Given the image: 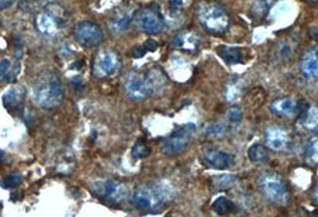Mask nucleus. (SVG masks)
Masks as SVG:
<instances>
[{"label":"nucleus","mask_w":318,"mask_h":217,"mask_svg":"<svg viewBox=\"0 0 318 217\" xmlns=\"http://www.w3.org/2000/svg\"><path fill=\"white\" fill-rule=\"evenodd\" d=\"M32 99L38 106L51 109L60 106L64 100L63 83L58 74L50 71L41 73L32 85Z\"/></svg>","instance_id":"nucleus-1"},{"label":"nucleus","mask_w":318,"mask_h":217,"mask_svg":"<svg viewBox=\"0 0 318 217\" xmlns=\"http://www.w3.org/2000/svg\"><path fill=\"white\" fill-rule=\"evenodd\" d=\"M165 78L157 70H152L148 73L131 71L126 76L123 89L126 96L132 101H142L154 93V90L164 84Z\"/></svg>","instance_id":"nucleus-2"},{"label":"nucleus","mask_w":318,"mask_h":217,"mask_svg":"<svg viewBox=\"0 0 318 217\" xmlns=\"http://www.w3.org/2000/svg\"><path fill=\"white\" fill-rule=\"evenodd\" d=\"M197 18L201 25L214 35L224 34L231 25V19L225 9L213 2H202L199 4Z\"/></svg>","instance_id":"nucleus-3"},{"label":"nucleus","mask_w":318,"mask_h":217,"mask_svg":"<svg viewBox=\"0 0 318 217\" xmlns=\"http://www.w3.org/2000/svg\"><path fill=\"white\" fill-rule=\"evenodd\" d=\"M66 11L58 4L47 5L35 17V27L43 36H57L66 28Z\"/></svg>","instance_id":"nucleus-4"},{"label":"nucleus","mask_w":318,"mask_h":217,"mask_svg":"<svg viewBox=\"0 0 318 217\" xmlns=\"http://www.w3.org/2000/svg\"><path fill=\"white\" fill-rule=\"evenodd\" d=\"M257 183L259 191L269 202L277 205H286L290 202V191L280 174L275 171H264L258 177Z\"/></svg>","instance_id":"nucleus-5"},{"label":"nucleus","mask_w":318,"mask_h":217,"mask_svg":"<svg viewBox=\"0 0 318 217\" xmlns=\"http://www.w3.org/2000/svg\"><path fill=\"white\" fill-rule=\"evenodd\" d=\"M122 66L121 56L112 48L97 51L92 60V73L97 78H109L119 73Z\"/></svg>","instance_id":"nucleus-6"},{"label":"nucleus","mask_w":318,"mask_h":217,"mask_svg":"<svg viewBox=\"0 0 318 217\" xmlns=\"http://www.w3.org/2000/svg\"><path fill=\"white\" fill-rule=\"evenodd\" d=\"M169 197L168 190L161 184H150L139 187L133 196V202L139 209L153 210L162 206Z\"/></svg>","instance_id":"nucleus-7"},{"label":"nucleus","mask_w":318,"mask_h":217,"mask_svg":"<svg viewBox=\"0 0 318 217\" xmlns=\"http://www.w3.org/2000/svg\"><path fill=\"white\" fill-rule=\"evenodd\" d=\"M135 22L146 34H158L164 28V18L157 4H150L136 12Z\"/></svg>","instance_id":"nucleus-8"},{"label":"nucleus","mask_w":318,"mask_h":217,"mask_svg":"<svg viewBox=\"0 0 318 217\" xmlns=\"http://www.w3.org/2000/svg\"><path fill=\"white\" fill-rule=\"evenodd\" d=\"M95 196L98 197L99 199L109 200L112 203H121L126 200L128 196V189L125 184L120 183L118 180H98L92 184L91 186Z\"/></svg>","instance_id":"nucleus-9"},{"label":"nucleus","mask_w":318,"mask_h":217,"mask_svg":"<svg viewBox=\"0 0 318 217\" xmlns=\"http://www.w3.org/2000/svg\"><path fill=\"white\" fill-rule=\"evenodd\" d=\"M195 131V125L187 124L170 135L162 144V153L167 156H176L186 150L189 144L191 135Z\"/></svg>","instance_id":"nucleus-10"},{"label":"nucleus","mask_w":318,"mask_h":217,"mask_svg":"<svg viewBox=\"0 0 318 217\" xmlns=\"http://www.w3.org/2000/svg\"><path fill=\"white\" fill-rule=\"evenodd\" d=\"M73 34L78 44L87 48L97 47L103 41L102 29L93 22H80L74 28Z\"/></svg>","instance_id":"nucleus-11"},{"label":"nucleus","mask_w":318,"mask_h":217,"mask_svg":"<svg viewBox=\"0 0 318 217\" xmlns=\"http://www.w3.org/2000/svg\"><path fill=\"white\" fill-rule=\"evenodd\" d=\"M266 143L272 150L284 151L290 147L291 136L281 126L272 125L266 129Z\"/></svg>","instance_id":"nucleus-12"},{"label":"nucleus","mask_w":318,"mask_h":217,"mask_svg":"<svg viewBox=\"0 0 318 217\" xmlns=\"http://www.w3.org/2000/svg\"><path fill=\"white\" fill-rule=\"evenodd\" d=\"M233 155L220 150H209L203 154L202 162L210 169H226L233 163Z\"/></svg>","instance_id":"nucleus-13"},{"label":"nucleus","mask_w":318,"mask_h":217,"mask_svg":"<svg viewBox=\"0 0 318 217\" xmlns=\"http://www.w3.org/2000/svg\"><path fill=\"white\" fill-rule=\"evenodd\" d=\"M133 12L131 10L122 8L116 10L115 12L112 15V17L109 19V29L113 34L118 35L121 34V32L126 31L131 25L132 21H133Z\"/></svg>","instance_id":"nucleus-14"},{"label":"nucleus","mask_w":318,"mask_h":217,"mask_svg":"<svg viewBox=\"0 0 318 217\" xmlns=\"http://www.w3.org/2000/svg\"><path fill=\"white\" fill-rule=\"evenodd\" d=\"M300 71L306 78H318V46L311 47L300 59Z\"/></svg>","instance_id":"nucleus-15"},{"label":"nucleus","mask_w":318,"mask_h":217,"mask_svg":"<svg viewBox=\"0 0 318 217\" xmlns=\"http://www.w3.org/2000/svg\"><path fill=\"white\" fill-rule=\"evenodd\" d=\"M299 105L294 101L291 97H281V99L274 100L269 106V109L274 115L279 118H284V116H290L297 113Z\"/></svg>","instance_id":"nucleus-16"},{"label":"nucleus","mask_w":318,"mask_h":217,"mask_svg":"<svg viewBox=\"0 0 318 217\" xmlns=\"http://www.w3.org/2000/svg\"><path fill=\"white\" fill-rule=\"evenodd\" d=\"M25 97V89L23 86H12L3 96V102H4L5 108L9 112L14 113L21 111Z\"/></svg>","instance_id":"nucleus-17"},{"label":"nucleus","mask_w":318,"mask_h":217,"mask_svg":"<svg viewBox=\"0 0 318 217\" xmlns=\"http://www.w3.org/2000/svg\"><path fill=\"white\" fill-rule=\"evenodd\" d=\"M200 44V36L195 32H188L183 31L180 34L175 35L171 45L174 47L181 48L184 51H195Z\"/></svg>","instance_id":"nucleus-18"},{"label":"nucleus","mask_w":318,"mask_h":217,"mask_svg":"<svg viewBox=\"0 0 318 217\" xmlns=\"http://www.w3.org/2000/svg\"><path fill=\"white\" fill-rule=\"evenodd\" d=\"M19 73V64L17 61L3 59L0 61V80L3 83H14Z\"/></svg>","instance_id":"nucleus-19"},{"label":"nucleus","mask_w":318,"mask_h":217,"mask_svg":"<svg viewBox=\"0 0 318 217\" xmlns=\"http://www.w3.org/2000/svg\"><path fill=\"white\" fill-rule=\"evenodd\" d=\"M299 124L307 131H313L318 128V106L307 107L303 109L299 116Z\"/></svg>","instance_id":"nucleus-20"},{"label":"nucleus","mask_w":318,"mask_h":217,"mask_svg":"<svg viewBox=\"0 0 318 217\" xmlns=\"http://www.w3.org/2000/svg\"><path fill=\"white\" fill-rule=\"evenodd\" d=\"M304 156L310 166L318 168V134L306 141L304 145Z\"/></svg>","instance_id":"nucleus-21"},{"label":"nucleus","mask_w":318,"mask_h":217,"mask_svg":"<svg viewBox=\"0 0 318 217\" xmlns=\"http://www.w3.org/2000/svg\"><path fill=\"white\" fill-rule=\"evenodd\" d=\"M217 54L225 61L227 65H235L242 61V52L239 48L230 46L217 47Z\"/></svg>","instance_id":"nucleus-22"},{"label":"nucleus","mask_w":318,"mask_h":217,"mask_svg":"<svg viewBox=\"0 0 318 217\" xmlns=\"http://www.w3.org/2000/svg\"><path fill=\"white\" fill-rule=\"evenodd\" d=\"M248 156L252 163L262 164L268 161V151L262 144H254L248 150Z\"/></svg>","instance_id":"nucleus-23"},{"label":"nucleus","mask_w":318,"mask_h":217,"mask_svg":"<svg viewBox=\"0 0 318 217\" xmlns=\"http://www.w3.org/2000/svg\"><path fill=\"white\" fill-rule=\"evenodd\" d=\"M212 208L218 215H227L235 210V204L231 200L227 199L226 197H219L214 200Z\"/></svg>","instance_id":"nucleus-24"},{"label":"nucleus","mask_w":318,"mask_h":217,"mask_svg":"<svg viewBox=\"0 0 318 217\" xmlns=\"http://www.w3.org/2000/svg\"><path fill=\"white\" fill-rule=\"evenodd\" d=\"M151 153V149L146 144L144 139H139L138 142L134 144V147L132 149V156L135 160H141V158L147 157Z\"/></svg>","instance_id":"nucleus-25"},{"label":"nucleus","mask_w":318,"mask_h":217,"mask_svg":"<svg viewBox=\"0 0 318 217\" xmlns=\"http://www.w3.org/2000/svg\"><path fill=\"white\" fill-rule=\"evenodd\" d=\"M292 52H293V45L288 44V42H282L278 48L277 54L280 59H288L292 56Z\"/></svg>","instance_id":"nucleus-26"},{"label":"nucleus","mask_w":318,"mask_h":217,"mask_svg":"<svg viewBox=\"0 0 318 217\" xmlns=\"http://www.w3.org/2000/svg\"><path fill=\"white\" fill-rule=\"evenodd\" d=\"M22 183V177L19 174H11V176L6 177L4 180L2 181V185L5 187V189H9V187H17L18 185H21Z\"/></svg>","instance_id":"nucleus-27"},{"label":"nucleus","mask_w":318,"mask_h":217,"mask_svg":"<svg viewBox=\"0 0 318 217\" xmlns=\"http://www.w3.org/2000/svg\"><path fill=\"white\" fill-rule=\"evenodd\" d=\"M252 12L257 16V17H263V16L268 12V4L264 0H258L257 3L252 8Z\"/></svg>","instance_id":"nucleus-28"},{"label":"nucleus","mask_w":318,"mask_h":217,"mask_svg":"<svg viewBox=\"0 0 318 217\" xmlns=\"http://www.w3.org/2000/svg\"><path fill=\"white\" fill-rule=\"evenodd\" d=\"M241 118L242 112L238 107H232V108L229 109V112H227V119L231 122H233V124H238V122L241 121Z\"/></svg>","instance_id":"nucleus-29"},{"label":"nucleus","mask_w":318,"mask_h":217,"mask_svg":"<svg viewBox=\"0 0 318 217\" xmlns=\"http://www.w3.org/2000/svg\"><path fill=\"white\" fill-rule=\"evenodd\" d=\"M144 47H145V50L147 51V52H154L158 48V42L154 41V40H152V38H150V40H147V41L145 42Z\"/></svg>","instance_id":"nucleus-30"},{"label":"nucleus","mask_w":318,"mask_h":217,"mask_svg":"<svg viewBox=\"0 0 318 217\" xmlns=\"http://www.w3.org/2000/svg\"><path fill=\"white\" fill-rule=\"evenodd\" d=\"M183 5V0H169V6L173 11H177Z\"/></svg>","instance_id":"nucleus-31"},{"label":"nucleus","mask_w":318,"mask_h":217,"mask_svg":"<svg viewBox=\"0 0 318 217\" xmlns=\"http://www.w3.org/2000/svg\"><path fill=\"white\" fill-rule=\"evenodd\" d=\"M72 86H73V89L76 90V92H79V90H82L83 79L80 78V77H76V78L72 80Z\"/></svg>","instance_id":"nucleus-32"},{"label":"nucleus","mask_w":318,"mask_h":217,"mask_svg":"<svg viewBox=\"0 0 318 217\" xmlns=\"http://www.w3.org/2000/svg\"><path fill=\"white\" fill-rule=\"evenodd\" d=\"M208 131H210V134H213V135H219L224 131V125L216 124V125H213L212 127L208 129Z\"/></svg>","instance_id":"nucleus-33"},{"label":"nucleus","mask_w":318,"mask_h":217,"mask_svg":"<svg viewBox=\"0 0 318 217\" xmlns=\"http://www.w3.org/2000/svg\"><path fill=\"white\" fill-rule=\"evenodd\" d=\"M146 52H147V51L145 50V47H138V48H135L134 52H133V57H134V58H141V57L145 56Z\"/></svg>","instance_id":"nucleus-34"},{"label":"nucleus","mask_w":318,"mask_h":217,"mask_svg":"<svg viewBox=\"0 0 318 217\" xmlns=\"http://www.w3.org/2000/svg\"><path fill=\"white\" fill-rule=\"evenodd\" d=\"M16 0H0V9H6L11 6Z\"/></svg>","instance_id":"nucleus-35"},{"label":"nucleus","mask_w":318,"mask_h":217,"mask_svg":"<svg viewBox=\"0 0 318 217\" xmlns=\"http://www.w3.org/2000/svg\"><path fill=\"white\" fill-rule=\"evenodd\" d=\"M312 197H313V200L318 204V180L316 183V185H314L313 187V192H312Z\"/></svg>","instance_id":"nucleus-36"},{"label":"nucleus","mask_w":318,"mask_h":217,"mask_svg":"<svg viewBox=\"0 0 318 217\" xmlns=\"http://www.w3.org/2000/svg\"><path fill=\"white\" fill-rule=\"evenodd\" d=\"M310 31H311V36H312L314 38V41L318 44V29L312 28Z\"/></svg>","instance_id":"nucleus-37"},{"label":"nucleus","mask_w":318,"mask_h":217,"mask_svg":"<svg viewBox=\"0 0 318 217\" xmlns=\"http://www.w3.org/2000/svg\"><path fill=\"white\" fill-rule=\"evenodd\" d=\"M45 2H51V0H45Z\"/></svg>","instance_id":"nucleus-38"}]
</instances>
